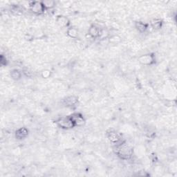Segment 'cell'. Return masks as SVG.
<instances>
[{
  "mask_svg": "<svg viewBox=\"0 0 177 177\" xmlns=\"http://www.w3.org/2000/svg\"><path fill=\"white\" fill-rule=\"evenodd\" d=\"M116 152L118 157L123 160H128L133 154L132 148L125 143H119L116 145Z\"/></svg>",
  "mask_w": 177,
  "mask_h": 177,
  "instance_id": "1",
  "label": "cell"
},
{
  "mask_svg": "<svg viewBox=\"0 0 177 177\" xmlns=\"http://www.w3.org/2000/svg\"><path fill=\"white\" fill-rule=\"evenodd\" d=\"M58 125L63 129H71L74 127V125L73 123L70 116L69 117H62L59 118L57 121Z\"/></svg>",
  "mask_w": 177,
  "mask_h": 177,
  "instance_id": "2",
  "label": "cell"
},
{
  "mask_svg": "<svg viewBox=\"0 0 177 177\" xmlns=\"http://www.w3.org/2000/svg\"><path fill=\"white\" fill-rule=\"evenodd\" d=\"M30 9L33 13L40 15L43 13L45 8H44L42 2H33L30 4Z\"/></svg>",
  "mask_w": 177,
  "mask_h": 177,
  "instance_id": "3",
  "label": "cell"
},
{
  "mask_svg": "<svg viewBox=\"0 0 177 177\" xmlns=\"http://www.w3.org/2000/svg\"><path fill=\"white\" fill-rule=\"evenodd\" d=\"M107 136L108 139L113 143H117L118 144V143L121 142V136L120 135L119 133L115 131V130H109V131L107 132Z\"/></svg>",
  "mask_w": 177,
  "mask_h": 177,
  "instance_id": "4",
  "label": "cell"
},
{
  "mask_svg": "<svg viewBox=\"0 0 177 177\" xmlns=\"http://www.w3.org/2000/svg\"><path fill=\"white\" fill-rule=\"evenodd\" d=\"M73 123L74 125V127L78 126L81 127L85 124V120L83 118V116L80 114H74L73 115L70 116Z\"/></svg>",
  "mask_w": 177,
  "mask_h": 177,
  "instance_id": "5",
  "label": "cell"
},
{
  "mask_svg": "<svg viewBox=\"0 0 177 177\" xmlns=\"http://www.w3.org/2000/svg\"><path fill=\"white\" fill-rule=\"evenodd\" d=\"M139 61L140 64L144 65H150L154 63V58L152 55L146 54L141 56L139 58Z\"/></svg>",
  "mask_w": 177,
  "mask_h": 177,
  "instance_id": "6",
  "label": "cell"
},
{
  "mask_svg": "<svg viewBox=\"0 0 177 177\" xmlns=\"http://www.w3.org/2000/svg\"><path fill=\"white\" fill-rule=\"evenodd\" d=\"M78 101V97L72 96L64 98V100H62V103H63L64 105L67 107H73L75 105H76Z\"/></svg>",
  "mask_w": 177,
  "mask_h": 177,
  "instance_id": "7",
  "label": "cell"
},
{
  "mask_svg": "<svg viewBox=\"0 0 177 177\" xmlns=\"http://www.w3.org/2000/svg\"><path fill=\"white\" fill-rule=\"evenodd\" d=\"M28 130L27 128H25V127H21L15 132V137L19 140L26 139L28 136Z\"/></svg>",
  "mask_w": 177,
  "mask_h": 177,
  "instance_id": "8",
  "label": "cell"
},
{
  "mask_svg": "<svg viewBox=\"0 0 177 177\" xmlns=\"http://www.w3.org/2000/svg\"><path fill=\"white\" fill-rule=\"evenodd\" d=\"M88 34L92 37L93 38H99L100 34V30L99 29V28L96 27L95 25L91 26L89 29H88Z\"/></svg>",
  "mask_w": 177,
  "mask_h": 177,
  "instance_id": "9",
  "label": "cell"
},
{
  "mask_svg": "<svg viewBox=\"0 0 177 177\" xmlns=\"http://www.w3.org/2000/svg\"><path fill=\"white\" fill-rule=\"evenodd\" d=\"M56 22L61 27H67L69 24V21L66 17L59 16L56 20Z\"/></svg>",
  "mask_w": 177,
  "mask_h": 177,
  "instance_id": "10",
  "label": "cell"
},
{
  "mask_svg": "<svg viewBox=\"0 0 177 177\" xmlns=\"http://www.w3.org/2000/svg\"><path fill=\"white\" fill-rule=\"evenodd\" d=\"M67 35L71 38H76L78 35V31L74 27L69 28L67 31Z\"/></svg>",
  "mask_w": 177,
  "mask_h": 177,
  "instance_id": "11",
  "label": "cell"
},
{
  "mask_svg": "<svg viewBox=\"0 0 177 177\" xmlns=\"http://www.w3.org/2000/svg\"><path fill=\"white\" fill-rule=\"evenodd\" d=\"M162 24H163L162 20H161L159 19H154L152 21V22H151V25H152V27L154 28H155V29L161 28V27H162Z\"/></svg>",
  "mask_w": 177,
  "mask_h": 177,
  "instance_id": "12",
  "label": "cell"
},
{
  "mask_svg": "<svg viewBox=\"0 0 177 177\" xmlns=\"http://www.w3.org/2000/svg\"><path fill=\"white\" fill-rule=\"evenodd\" d=\"M135 26H136L137 30L139 31L140 32H144V31H146V29L147 28V25L142 22H136Z\"/></svg>",
  "mask_w": 177,
  "mask_h": 177,
  "instance_id": "13",
  "label": "cell"
},
{
  "mask_svg": "<svg viewBox=\"0 0 177 177\" xmlns=\"http://www.w3.org/2000/svg\"><path fill=\"white\" fill-rule=\"evenodd\" d=\"M10 76H11V78L13 80H17L20 79L21 73L18 71V70H16V69L13 70V71L10 72Z\"/></svg>",
  "mask_w": 177,
  "mask_h": 177,
  "instance_id": "14",
  "label": "cell"
},
{
  "mask_svg": "<svg viewBox=\"0 0 177 177\" xmlns=\"http://www.w3.org/2000/svg\"><path fill=\"white\" fill-rule=\"evenodd\" d=\"M42 4L44 8H45V9H52L55 6V2L53 1H44L42 2Z\"/></svg>",
  "mask_w": 177,
  "mask_h": 177,
  "instance_id": "15",
  "label": "cell"
},
{
  "mask_svg": "<svg viewBox=\"0 0 177 177\" xmlns=\"http://www.w3.org/2000/svg\"><path fill=\"white\" fill-rule=\"evenodd\" d=\"M0 63L2 66H5L7 64V60L6 58V57H4L3 55H2L1 58H0Z\"/></svg>",
  "mask_w": 177,
  "mask_h": 177,
  "instance_id": "16",
  "label": "cell"
},
{
  "mask_svg": "<svg viewBox=\"0 0 177 177\" xmlns=\"http://www.w3.org/2000/svg\"><path fill=\"white\" fill-rule=\"evenodd\" d=\"M110 42H113V43H116L118 42L121 41V38H120L118 36H113L112 38H110Z\"/></svg>",
  "mask_w": 177,
  "mask_h": 177,
  "instance_id": "17",
  "label": "cell"
},
{
  "mask_svg": "<svg viewBox=\"0 0 177 177\" xmlns=\"http://www.w3.org/2000/svg\"><path fill=\"white\" fill-rule=\"evenodd\" d=\"M51 75V72L49 71H44L42 72V77L43 78H48L49 77V75Z\"/></svg>",
  "mask_w": 177,
  "mask_h": 177,
  "instance_id": "18",
  "label": "cell"
}]
</instances>
